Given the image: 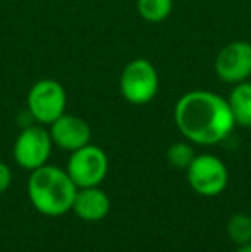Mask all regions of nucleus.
Masks as SVG:
<instances>
[{
    "mask_svg": "<svg viewBox=\"0 0 251 252\" xmlns=\"http://www.w3.org/2000/svg\"><path fill=\"white\" fill-rule=\"evenodd\" d=\"M174 122L186 139L201 146L224 141L236 126L227 100L203 90L189 91L179 98Z\"/></svg>",
    "mask_w": 251,
    "mask_h": 252,
    "instance_id": "1",
    "label": "nucleus"
},
{
    "mask_svg": "<svg viewBox=\"0 0 251 252\" xmlns=\"http://www.w3.org/2000/svg\"><path fill=\"white\" fill-rule=\"evenodd\" d=\"M76 184L67 170L43 165L33 170L28 180V196L38 213L45 216H62L72 209Z\"/></svg>",
    "mask_w": 251,
    "mask_h": 252,
    "instance_id": "2",
    "label": "nucleus"
},
{
    "mask_svg": "<svg viewBox=\"0 0 251 252\" xmlns=\"http://www.w3.org/2000/svg\"><path fill=\"white\" fill-rule=\"evenodd\" d=\"M121 94L133 105H146L157 96L158 74L146 59H134L122 69L119 79Z\"/></svg>",
    "mask_w": 251,
    "mask_h": 252,
    "instance_id": "3",
    "label": "nucleus"
},
{
    "mask_svg": "<svg viewBox=\"0 0 251 252\" xmlns=\"http://www.w3.org/2000/svg\"><path fill=\"white\" fill-rule=\"evenodd\" d=\"M67 94L59 81L40 79L28 93V110L36 122L50 126L54 120L66 113Z\"/></svg>",
    "mask_w": 251,
    "mask_h": 252,
    "instance_id": "4",
    "label": "nucleus"
},
{
    "mask_svg": "<svg viewBox=\"0 0 251 252\" xmlns=\"http://www.w3.org/2000/svg\"><path fill=\"white\" fill-rule=\"evenodd\" d=\"M189 187L200 196L214 197L227 187V166L215 155H196L186 170Z\"/></svg>",
    "mask_w": 251,
    "mask_h": 252,
    "instance_id": "5",
    "label": "nucleus"
},
{
    "mask_svg": "<svg viewBox=\"0 0 251 252\" xmlns=\"http://www.w3.org/2000/svg\"><path fill=\"white\" fill-rule=\"evenodd\" d=\"M108 172V158L98 146H86L71 153L67 161V173L76 184L77 189L81 187H97L104 182Z\"/></svg>",
    "mask_w": 251,
    "mask_h": 252,
    "instance_id": "6",
    "label": "nucleus"
},
{
    "mask_svg": "<svg viewBox=\"0 0 251 252\" xmlns=\"http://www.w3.org/2000/svg\"><path fill=\"white\" fill-rule=\"evenodd\" d=\"M52 144L54 143H52L50 132L43 127H26L14 143V159L21 168L33 172L47 165V159L52 153Z\"/></svg>",
    "mask_w": 251,
    "mask_h": 252,
    "instance_id": "7",
    "label": "nucleus"
},
{
    "mask_svg": "<svg viewBox=\"0 0 251 252\" xmlns=\"http://www.w3.org/2000/svg\"><path fill=\"white\" fill-rule=\"evenodd\" d=\"M215 72L225 83L238 84L251 76V43L231 41L215 57Z\"/></svg>",
    "mask_w": 251,
    "mask_h": 252,
    "instance_id": "8",
    "label": "nucleus"
},
{
    "mask_svg": "<svg viewBox=\"0 0 251 252\" xmlns=\"http://www.w3.org/2000/svg\"><path fill=\"white\" fill-rule=\"evenodd\" d=\"M48 132H50L52 143L57 144L61 150L71 153L90 144L91 139V129L88 122L76 115H67V113H64L50 124Z\"/></svg>",
    "mask_w": 251,
    "mask_h": 252,
    "instance_id": "9",
    "label": "nucleus"
},
{
    "mask_svg": "<svg viewBox=\"0 0 251 252\" xmlns=\"http://www.w3.org/2000/svg\"><path fill=\"white\" fill-rule=\"evenodd\" d=\"M72 211L84 221H100L110 213V199L98 186L81 187L74 196Z\"/></svg>",
    "mask_w": 251,
    "mask_h": 252,
    "instance_id": "10",
    "label": "nucleus"
},
{
    "mask_svg": "<svg viewBox=\"0 0 251 252\" xmlns=\"http://www.w3.org/2000/svg\"><path fill=\"white\" fill-rule=\"evenodd\" d=\"M234 122L241 127H251V81H243L232 88L227 98Z\"/></svg>",
    "mask_w": 251,
    "mask_h": 252,
    "instance_id": "11",
    "label": "nucleus"
},
{
    "mask_svg": "<svg viewBox=\"0 0 251 252\" xmlns=\"http://www.w3.org/2000/svg\"><path fill=\"white\" fill-rule=\"evenodd\" d=\"M136 9L148 23H162L172 12V0H138Z\"/></svg>",
    "mask_w": 251,
    "mask_h": 252,
    "instance_id": "12",
    "label": "nucleus"
},
{
    "mask_svg": "<svg viewBox=\"0 0 251 252\" xmlns=\"http://www.w3.org/2000/svg\"><path fill=\"white\" fill-rule=\"evenodd\" d=\"M227 233L238 246L251 242V218L245 213H236L229 218Z\"/></svg>",
    "mask_w": 251,
    "mask_h": 252,
    "instance_id": "13",
    "label": "nucleus"
},
{
    "mask_svg": "<svg viewBox=\"0 0 251 252\" xmlns=\"http://www.w3.org/2000/svg\"><path fill=\"white\" fill-rule=\"evenodd\" d=\"M196 153L188 143H174L167 150V161L178 170H188Z\"/></svg>",
    "mask_w": 251,
    "mask_h": 252,
    "instance_id": "14",
    "label": "nucleus"
},
{
    "mask_svg": "<svg viewBox=\"0 0 251 252\" xmlns=\"http://www.w3.org/2000/svg\"><path fill=\"white\" fill-rule=\"evenodd\" d=\"M12 182V172L3 161H0V194L5 192Z\"/></svg>",
    "mask_w": 251,
    "mask_h": 252,
    "instance_id": "15",
    "label": "nucleus"
},
{
    "mask_svg": "<svg viewBox=\"0 0 251 252\" xmlns=\"http://www.w3.org/2000/svg\"><path fill=\"white\" fill-rule=\"evenodd\" d=\"M236 252H251V242L248 244H243V246H238Z\"/></svg>",
    "mask_w": 251,
    "mask_h": 252,
    "instance_id": "16",
    "label": "nucleus"
}]
</instances>
